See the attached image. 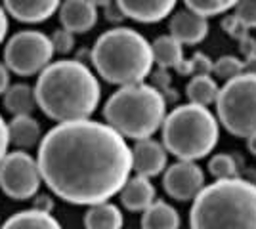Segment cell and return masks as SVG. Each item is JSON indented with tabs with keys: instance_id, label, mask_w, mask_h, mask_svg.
<instances>
[{
	"instance_id": "obj_1",
	"label": "cell",
	"mask_w": 256,
	"mask_h": 229,
	"mask_svg": "<svg viewBox=\"0 0 256 229\" xmlns=\"http://www.w3.org/2000/svg\"><path fill=\"white\" fill-rule=\"evenodd\" d=\"M38 168L50 191L71 205L92 207L117 195L132 172V151L109 124L67 120L38 145Z\"/></svg>"
},
{
	"instance_id": "obj_2",
	"label": "cell",
	"mask_w": 256,
	"mask_h": 229,
	"mask_svg": "<svg viewBox=\"0 0 256 229\" xmlns=\"http://www.w3.org/2000/svg\"><path fill=\"white\" fill-rule=\"evenodd\" d=\"M36 105L58 122L88 119L98 109L102 88L80 59H60L40 71L34 84Z\"/></svg>"
},
{
	"instance_id": "obj_3",
	"label": "cell",
	"mask_w": 256,
	"mask_h": 229,
	"mask_svg": "<svg viewBox=\"0 0 256 229\" xmlns=\"http://www.w3.org/2000/svg\"><path fill=\"white\" fill-rule=\"evenodd\" d=\"M190 228L256 229V186L230 178L203 187L193 201Z\"/></svg>"
},
{
	"instance_id": "obj_4",
	"label": "cell",
	"mask_w": 256,
	"mask_h": 229,
	"mask_svg": "<svg viewBox=\"0 0 256 229\" xmlns=\"http://www.w3.org/2000/svg\"><path fill=\"white\" fill-rule=\"evenodd\" d=\"M90 59L98 75L117 86L144 82L155 63L148 38L130 27H113L100 34Z\"/></svg>"
},
{
	"instance_id": "obj_5",
	"label": "cell",
	"mask_w": 256,
	"mask_h": 229,
	"mask_svg": "<svg viewBox=\"0 0 256 229\" xmlns=\"http://www.w3.org/2000/svg\"><path fill=\"white\" fill-rule=\"evenodd\" d=\"M104 117L120 136L132 140L151 138L166 117V99L151 84H126L107 99Z\"/></svg>"
},
{
	"instance_id": "obj_6",
	"label": "cell",
	"mask_w": 256,
	"mask_h": 229,
	"mask_svg": "<svg viewBox=\"0 0 256 229\" xmlns=\"http://www.w3.org/2000/svg\"><path fill=\"white\" fill-rule=\"evenodd\" d=\"M218 142V120L204 105H180L162 120V145L180 161L203 159Z\"/></svg>"
},
{
	"instance_id": "obj_7",
	"label": "cell",
	"mask_w": 256,
	"mask_h": 229,
	"mask_svg": "<svg viewBox=\"0 0 256 229\" xmlns=\"http://www.w3.org/2000/svg\"><path fill=\"white\" fill-rule=\"evenodd\" d=\"M216 113L226 130L239 138L256 134V75L241 73L218 90Z\"/></svg>"
},
{
	"instance_id": "obj_8",
	"label": "cell",
	"mask_w": 256,
	"mask_h": 229,
	"mask_svg": "<svg viewBox=\"0 0 256 229\" xmlns=\"http://www.w3.org/2000/svg\"><path fill=\"white\" fill-rule=\"evenodd\" d=\"M54 48L50 36L40 31H20L4 48V63L12 73L32 76L52 61Z\"/></svg>"
},
{
	"instance_id": "obj_9",
	"label": "cell",
	"mask_w": 256,
	"mask_h": 229,
	"mask_svg": "<svg viewBox=\"0 0 256 229\" xmlns=\"http://www.w3.org/2000/svg\"><path fill=\"white\" fill-rule=\"evenodd\" d=\"M40 168L29 153H6L0 161V189L16 201H27L40 189Z\"/></svg>"
},
{
	"instance_id": "obj_10",
	"label": "cell",
	"mask_w": 256,
	"mask_h": 229,
	"mask_svg": "<svg viewBox=\"0 0 256 229\" xmlns=\"http://www.w3.org/2000/svg\"><path fill=\"white\" fill-rule=\"evenodd\" d=\"M162 186H164V191L176 201L195 199V195L204 186L203 170L193 161H180L166 170Z\"/></svg>"
},
{
	"instance_id": "obj_11",
	"label": "cell",
	"mask_w": 256,
	"mask_h": 229,
	"mask_svg": "<svg viewBox=\"0 0 256 229\" xmlns=\"http://www.w3.org/2000/svg\"><path fill=\"white\" fill-rule=\"evenodd\" d=\"M60 23L73 34L88 33L98 23V6L92 0H64L60 4Z\"/></svg>"
},
{
	"instance_id": "obj_12",
	"label": "cell",
	"mask_w": 256,
	"mask_h": 229,
	"mask_svg": "<svg viewBox=\"0 0 256 229\" xmlns=\"http://www.w3.org/2000/svg\"><path fill=\"white\" fill-rule=\"evenodd\" d=\"M208 17L199 15L197 11L184 8L172 13L170 23H168V31L170 36H174L182 44H201L208 34Z\"/></svg>"
},
{
	"instance_id": "obj_13",
	"label": "cell",
	"mask_w": 256,
	"mask_h": 229,
	"mask_svg": "<svg viewBox=\"0 0 256 229\" xmlns=\"http://www.w3.org/2000/svg\"><path fill=\"white\" fill-rule=\"evenodd\" d=\"M132 151V170H136L138 176H159L166 166V149L164 145L151 138L138 140Z\"/></svg>"
},
{
	"instance_id": "obj_14",
	"label": "cell",
	"mask_w": 256,
	"mask_h": 229,
	"mask_svg": "<svg viewBox=\"0 0 256 229\" xmlns=\"http://www.w3.org/2000/svg\"><path fill=\"white\" fill-rule=\"evenodd\" d=\"M124 17L138 23H159L168 17L178 0H115Z\"/></svg>"
},
{
	"instance_id": "obj_15",
	"label": "cell",
	"mask_w": 256,
	"mask_h": 229,
	"mask_svg": "<svg viewBox=\"0 0 256 229\" xmlns=\"http://www.w3.org/2000/svg\"><path fill=\"white\" fill-rule=\"evenodd\" d=\"M62 0H2L6 13L20 23H42L58 11Z\"/></svg>"
},
{
	"instance_id": "obj_16",
	"label": "cell",
	"mask_w": 256,
	"mask_h": 229,
	"mask_svg": "<svg viewBox=\"0 0 256 229\" xmlns=\"http://www.w3.org/2000/svg\"><path fill=\"white\" fill-rule=\"evenodd\" d=\"M153 201H155V187L146 176L130 178L120 189V203L132 212H144Z\"/></svg>"
},
{
	"instance_id": "obj_17",
	"label": "cell",
	"mask_w": 256,
	"mask_h": 229,
	"mask_svg": "<svg viewBox=\"0 0 256 229\" xmlns=\"http://www.w3.org/2000/svg\"><path fill=\"white\" fill-rule=\"evenodd\" d=\"M40 140V124L31 115H16L8 122V142L22 151L34 147Z\"/></svg>"
},
{
	"instance_id": "obj_18",
	"label": "cell",
	"mask_w": 256,
	"mask_h": 229,
	"mask_svg": "<svg viewBox=\"0 0 256 229\" xmlns=\"http://www.w3.org/2000/svg\"><path fill=\"white\" fill-rule=\"evenodd\" d=\"M180 216L164 201H153L150 207L144 210L142 216V229H178Z\"/></svg>"
},
{
	"instance_id": "obj_19",
	"label": "cell",
	"mask_w": 256,
	"mask_h": 229,
	"mask_svg": "<svg viewBox=\"0 0 256 229\" xmlns=\"http://www.w3.org/2000/svg\"><path fill=\"white\" fill-rule=\"evenodd\" d=\"M184 44L178 42L170 34H162L159 38H155V42L151 44V52H153V61L160 69H178L184 61Z\"/></svg>"
},
{
	"instance_id": "obj_20",
	"label": "cell",
	"mask_w": 256,
	"mask_h": 229,
	"mask_svg": "<svg viewBox=\"0 0 256 229\" xmlns=\"http://www.w3.org/2000/svg\"><path fill=\"white\" fill-rule=\"evenodd\" d=\"M0 229H64L62 224L54 218L50 212L40 210H23L18 212L2 224Z\"/></svg>"
},
{
	"instance_id": "obj_21",
	"label": "cell",
	"mask_w": 256,
	"mask_h": 229,
	"mask_svg": "<svg viewBox=\"0 0 256 229\" xmlns=\"http://www.w3.org/2000/svg\"><path fill=\"white\" fill-rule=\"evenodd\" d=\"M86 229H120L122 228V212L111 203H98L88 208L84 214Z\"/></svg>"
},
{
	"instance_id": "obj_22",
	"label": "cell",
	"mask_w": 256,
	"mask_h": 229,
	"mask_svg": "<svg viewBox=\"0 0 256 229\" xmlns=\"http://www.w3.org/2000/svg\"><path fill=\"white\" fill-rule=\"evenodd\" d=\"M4 107L10 111L12 115H31L32 109L36 107V98H34V88L29 84H10L4 92Z\"/></svg>"
},
{
	"instance_id": "obj_23",
	"label": "cell",
	"mask_w": 256,
	"mask_h": 229,
	"mask_svg": "<svg viewBox=\"0 0 256 229\" xmlns=\"http://www.w3.org/2000/svg\"><path fill=\"white\" fill-rule=\"evenodd\" d=\"M218 84L210 75H195L190 80V84L186 86V96L190 99V103L204 105L208 107L214 103V99L218 96Z\"/></svg>"
},
{
	"instance_id": "obj_24",
	"label": "cell",
	"mask_w": 256,
	"mask_h": 229,
	"mask_svg": "<svg viewBox=\"0 0 256 229\" xmlns=\"http://www.w3.org/2000/svg\"><path fill=\"white\" fill-rule=\"evenodd\" d=\"M182 2L186 8L197 11L199 15L212 17V15H220V13L234 10L239 0H182Z\"/></svg>"
},
{
	"instance_id": "obj_25",
	"label": "cell",
	"mask_w": 256,
	"mask_h": 229,
	"mask_svg": "<svg viewBox=\"0 0 256 229\" xmlns=\"http://www.w3.org/2000/svg\"><path fill=\"white\" fill-rule=\"evenodd\" d=\"M208 172L216 178V180H230V178H237V163L232 155H214L208 163Z\"/></svg>"
},
{
	"instance_id": "obj_26",
	"label": "cell",
	"mask_w": 256,
	"mask_h": 229,
	"mask_svg": "<svg viewBox=\"0 0 256 229\" xmlns=\"http://www.w3.org/2000/svg\"><path fill=\"white\" fill-rule=\"evenodd\" d=\"M243 73V61L235 55H222L220 59L212 61V75L220 80H230Z\"/></svg>"
},
{
	"instance_id": "obj_27",
	"label": "cell",
	"mask_w": 256,
	"mask_h": 229,
	"mask_svg": "<svg viewBox=\"0 0 256 229\" xmlns=\"http://www.w3.org/2000/svg\"><path fill=\"white\" fill-rule=\"evenodd\" d=\"M176 71L180 75H210L212 73V61L204 54H195L192 59H184Z\"/></svg>"
},
{
	"instance_id": "obj_28",
	"label": "cell",
	"mask_w": 256,
	"mask_h": 229,
	"mask_svg": "<svg viewBox=\"0 0 256 229\" xmlns=\"http://www.w3.org/2000/svg\"><path fill=\"white\" fill-rule=\"evenodd\" d=\"M234 15L246 29H256V0H239L235 4Z\"/></svg>"
},
{
	"instance_id": "obj_29",
	"label": "cell",
	"mask_w": 256,
	"mask_h": 229,
	"mask_svg": "<svg viewBox=\"0 0 256 229\" xmlns=\"http://www.w3.org/2000/svg\"><path fill=\"white\" fill-rule=\"evenodd\" d=\"M50 42H52L54 54H69L75 48V34L62 27L50 36Z\"/></svg>"
},
{
	"instance_id": "obj_30",
	"label": "cell",
	"mask_w": 256,
	"mask_h": 229,
	"mask_svg": "<svg viewBox=\"0 0 256 229\" xmlns=\"http://www.w3.org/2000/svg\"><path fill=\"white\" fill-rule=\"evenodd\" d=\"M222 29H224L226 33L230 34V36H234V38H243L246 33H248V29H246L243 23L239 21L237 17H235L234 13H230V15H226L224 19H222Z\"/></svg>"
},
{
	"instance_id": "obj_31",
	"label": "cell",
	"mask_w": 256,
	"mask_h": 229,
	"mask_svg": "<svg viewBox=\"0 0 256 229\" xmlns=\"http://www.w3.org/2000/svg\"><path fill=\"white\" fill-rule=\"evenodd\" d=\"M239 52L245 55H252L256 54V38L254 36H250V34L246 33L243 38H239Z\"/></svg>"
},
{
	"instance_id": "obj_32",
	"label": "cell",
	"mask_w": 256,
	"mask_h": 229,
	"mask_svg": "<svg viewBox=\"0 0 256 229\" xmlns=\"http://www.w3.org/2000/svg\"><path fill=\"white\" fill-rule=\"evenodd\" d=\"M8 145H10V142H8V124L0 115V161L8 153Z\"/></svg>"
},
{
	"instance_id": "obj_33",
	"label": "cell",
	"mask_w": 256,
	"mask_h": 229,
	"mask_svg": "<svg viewBox=\"0 0 256 229\" xmlns=\"http://www.w3.org/2000/svg\"><path fill=\"white\" fill-rule=\"evenodd\" d=\"M106 17L109 19V21H113V23H120L122 19H126V17H124V13L120 11V8L115 4V0H113L111 4H107V6H106Z\"/></svg>"
},
{
	"instance_id": "obj_34",
	"label": "cell",
	"mask_w": 256,
	"mask_h": 229,
	"mask_svg": "<svg viewBox=\"0 0 256 229\" xmlns=\"http://www.w3.org/2000/svg\"><path fill=\"white\" fill-rule=\"evenodd\" d=\"M34 210H40V212H50L52 214V208H54V203L50 197L46 195H38L36 199H34Z\"/></svg>"
},
{
	"instance_id": "obj_35",
	"label": "cell",
	"mask_w": 256,
	"mask_h": 229,
	"mask_svg": "<svg viewBox=\"0 0 256 229\" xmlns=\"http://www.w3.org/2000/svg\"><path fill=\"white\" fill-rule=\"evenodd\" d=\"M10 86V69L6 67L4 61H0V96Z\"/></svg>"
},
{
	"instance_id": "obj_36",
	"label": "cell",
	"mask_w": 256,
	"mask_h": 229,
	"mask_svg": "<svg viewBox=\"0 0 256 229\" xmlns=\"http://www.w3.org/2000/svg\"><path fill=\"white\" fill-rule=\"evenodd\" d=\"M8 13L4 10V6L0 4V44L4 42V38H6V34H8Z\"/></svg>"
},
{
	"instance_id": "obj_37",
	"label": "cell",
	"mask_w": 256,
	"mask_h": 229,
	"mask_svg": "<svg viewBox=\"0 0 256 229\" xmlns=\"http://www.w3.org/2000/svg\"><path fill=\"white\" fill-rule=\"evenodd\" d=\"M243 73L256 75V54L246 55L245 59H243Z\"/></svg>"
},
{
	"instance_id": "obj_38",
	"label": "cell",
	"mask_w": 256,
	"mask_h": 229,
	"mask_svg": "<svg viewBox=\"0 0 256 229\" xmlns=\"http://www.w3.org/2000/svg\"><path fill=\"white\" fill-rule=\"evenodd\" d=\"M246 147H248V151L252 153V155H256V134L246 138Z\"/></svg>"
},
{
	"instance_id": "obj_39",
	"label": "cell",
	"mask_w": 256,
	"mask_h": 229,
	"mask_svg": "<svg viewBox=\"0 0 256 229\" xmlns=\"http://www.w3.org/2000/svg\"><path fill=\"white\" fill-rule=\"evenodd\" d=\"M92 2H94V4H96L98 8H106L107 4H111V2H113V0H92Z\"/></svg>"
}]
</instances>
